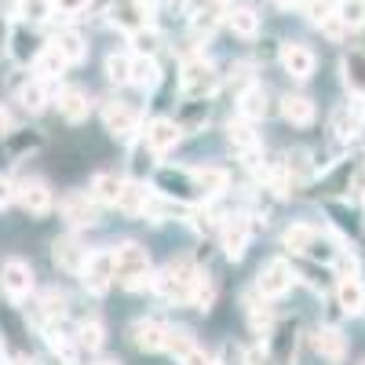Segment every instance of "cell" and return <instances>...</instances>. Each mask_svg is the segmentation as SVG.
<instances>
[{
    "label": "cell",
    "mask_w": 365,
    "mask_h": 365,
    "mask_svg": "<svg viewBox=\"0 0 365 365\" xmlns=\"http://www.w3.org/2000/svg\"><path fill=\"white\" fill-rule=\"evenodd\" d=\"M4 41H8V22L0 19V48H4Z\"/></svg>",
    "instance_id": "7dc6e473"
},
{
    "label": "cell",
    "mask_w": 365,
    "mask_h": 365,
    "mask_svg": "<svg viewBox=\"0 0 365 365\" xmlns=\"http://www.w3.org/2000/svg\"><path fill=\"white\" fill-rule=\"evenodd\" d=\"M11 365H29V361H11Z\"/></svg>",
    "instance_id": "816d5d0a"
},
{
    "label": "cell",
    "mask_w": 365,
    "mask_h": 365,
    "mask_svg": "<svg viewBox=\"0 0 365 365\" xmlns=\"http://www.w3.org/2000/svg\"><path fill=\"white\" fill-rule=\"evenodd\" d=\"M212 299H216V285H212L205 274H201L197 285H194V292H190V303H194L197 311H208V307H212Z\"/></svg>",
    "instance_id": "8d00e7d4"
},
{
    "label": "cell",
    "mask_w": 365,
    "mask_h": 365,
    "mask_svg": "<svg viewBox=\"0 0 365 365\" xmlns=\"http://www.w3.org/2000/svg\"><path fill=\"white\" fill-rule=\"evenodd\" d=\"M179 361H182V365H216V361H212V354H208L205 347H197V344H194L187 354H179Z\"/></svg>",
    "instance_id": "60d3db41"
},
{
    "label": "cell",
    "mask_w": 365,
    "mask_h": 365,
    "mask_svg": "<svg viewBox=\"0 0 365 365\" xmlns=\"http://www.w3.org/2000/svg\"><path fill=\"white\" fill-rule=\"evenodd\" d=\"M311 347H314L318 358H325V361H332V365H340V361L347 358V336H344L336 325H322L314 336H311Z\"/></svg>",
    "instance_id": "9c48e42d"
},
{
    "label": "cell",
    "mask_w": 365,
    "mask_h": 365,
    "mask_svg": "<svg viewBox=\"0 0 365 365\" xmlns=\"http://www.w3.org/2000/svg\"><path fill=\"white\" fill-rule=\"evenodd\" d=\"M96 365H117V361H96Z\"/></svg>",
    "instance_id": "f907efd6"
},
{
    "label": "cell",
    "mask_w": 365,
    "mask_h": 365,
    "mask_svg": "<svg viewBox=\"0 0 365 365\" xmlns=\"http://www.w3.org/2000/svg\"><path fill=\"white\" fill-rule=\"evenodd\" d=\"M158 81H161V70L154 63V55H132V77H128V84L150 91V88H158Z\"/></svg>",
    "instance_id": "603a6c76"
},
{
    "label": "cell",
    "mask_w": 365,
    "mask_h": 365,
    "mask_svg": "<svg viewBox=\"0 0 365 365\" xmlns=\"http://www.w3.org/2000/svg\"><path fill=\"white\" fill-rule=\"evenodd\" d=\"M194 347V340H190V332L187 329H168V340H165V351H172L175 358L179 354H187Z\"/></svg>",
    "instance_id": "ab89813d"
},
{
    "label": "cell",
    "mask_w": 365,
    "mask_h": 365,
    "mask_svg": "<svg viewBox=\"0 0 365 365\" xmlns=\"http://www.w3.org/2000/svg\"><path fill=\"white\" fill-rule=\"evenodd\" d=\"M230 146L237 150V154H245V158H252L256 154V150H259V139H256V132L245 125V117H241V120H230Z\"/></svg>",
    "instance_id": "83f0119b"
},
{
    "label": "cell",
    "mask_w": 365,
    "mask_h": 365,
    "mask_svg": "<svg viewBox=\"0 0 365 365\" xmlns=\"http://www.w3.org/2000/svg\"><path fill=\"white\" fill-rule=\"evenodd\" d=\"M182 139V125L172 117H158V120H150V128H146V146L154 150V154H168V150Z\"/></svg>",
    "instance_id": "4fadbf2b"
},
{
    "label": "cell",
    "mask_w": 365,
    "mask_h": 365,
    "mask_svg": "<svg viewBox=\"0 0 365 365\" xmlns=\"http://www.w3.org/2000/svg\"><path fill=\"white\" fill-rule=\"evenodd\" d=\"M158 4H182V0H158Z\"/></svg>",
    "instance_id": "681fc988"
},
{
    "label": "cell",
    "mask_w": 365,
    "mask_h": 365,
    "mask_svg": "<svg viewBox=\"0 0 365 365\" xmlns=\"http://www.w3.org/2000/svg\"><path fill=\"white\" fill-rule=\"evenodd\" d=\"M15 132V120H11V113L0 106V135H11Z\"/></svg>",
    "instance_id": "ee69618b"
},
{
    "label": "cell",
    "mask_w": 365,
    "mask_h": 365,
    "mask_svg": "<svg viewBox=\"0 0 365 365\" xmlns=\"http://www.w3.org/2000/svg\"><path fill=\"white\" fill-rule=\"evenodd\" d=\"M354 190H358V197H365V168L354 175Z\"/></svg>",
    "instance_id": "bcb514c9"
},
{
    "label": "cell",
    "mask_w": 365,
    "mask_h": 365,
    "mask_svg": "<svg viewBox=\"0 0 365 365\" xmlns=\"http://www.w3.org/2000/svg\"><path fill=\"white\" fill-rule=\"evenodd\" d=\"M55 106H58V113H63L70 125H81V120L88 117V110H91V103H88V96L81 88H63L58 99H55Z\"/></svg>",
    "instance_id": "ac0fdd59"
},
{
    "label": "cell",
    "mask_w": 365,
    "mask_h": 365,
    "mask_svg": "<svg viewBox=\"0 0 365 365\" xmlns=\"http://www.w3.org/2000/svg\"><path fill=\"white\" fill-rule=\"evenodd\" d=\"M132 44H135V55H158V48H161V37L154 34V29H135L132 34Z\"/></svg>",
    "instance_id": "d590c367"
},
{
    "label": "cell",
    "mask_w": 365,
    "mask_h": 365,
    "mask_svg": "<svg viewBox=\"0 0 365 365\" xmlns=\"http://www.w3.org/2000/svg\"><path fill=\"white\" fill-rule=\"evenodd\" d=\"M103 125L113 139H128L139 125V113L128 106V103H106L103 106Z\"/></svg>",
    "instance_id": "7c38bea8"
},
{
    "label": "cell",
    "mask_w": 365,
    "mask_h": 365,
    "mask_svg": "<svg viewBox=\"0 0 365 365\" xmlns=\"http://www.w3.org/2000/svg\"><path fill=\"white\" fill-rule=\"evenodd\" d=\"M165 340H168V325H161V322H135V325H132V344H135V351L158 354V351H165Z\"/></svg>",
    "instance_id": "2e32d148"
},
{
    "label": "cell",
    "mask_w": 365,
    "mask_h": 365,
    "mask_svg": "<svg viewBox=\"0 0 365 365\" xmlns=\"http://www.w3.org/2000/svg\"><path fill=\"white\" fill-rule=\"evenodd\" d=\"M15 15L29 26H41V22H48V15H55V8H51V0H19Z\"/></svg>",
    "instance_id": "4dcf8cb0"
},
{
    "label": "cell",
    "mask_w": 365,
    "mask_h": 365,
    "mask_svg": "<svg viewBox=\"0 0 365 365\" xmlns=\"http://www.w3.org/2000/svg\"><path fill=\"white\" fill-rule=\"evenodd\" d=\"M361 365H365V361H361Z\"/></svg>",
    "instance_id": "f5cc1de1"
},
{
    "label": "cell",
    "mask_w": 365,
    "mask_h": 365,
    "mask_svg": "<svg viewBox=\"0 0 365 365\" xmlns=\"http://www.w3.org/2000/svg\"><path fill=\"white\" fill-rule=\"evenodd\" d=\"M245 249H249V223L237 216V220H230L227 230H223V252H227L230 259H241V256H245Z\"/></svg>",
    "instance_id": "cb8c5ba5"
},
{
    "label": "cell",
    "mask_w": 365,
    "mask_h": 365,
    "mask_svg": "<svg viewBox=\"0 0 365 365\" xmlns=\"http://www.w3.org/2000/svg\"><path fill=\"white\" fill-rule=\"evenodd\" d=\"M96 197L91 194H66L63 197V220L70 227H91L96 223Z\"/></svg>",
    "instance_id": "9a60e30c"
},
{
    "label": "cell",
    "mask_w": 365,
    "mask_h": 365,
    "mask_svg": "<svg viewBox=\"0 0 365 365\" xmlns=\"http://www.w3.org/2000/svg\"><path fill=\"white\" fill-rule=\"evenodd\" d=\"M197 179V187L205 194H223L227 190V172H216V168H208V172H194Z\"/></svg>",
    "instance_id": "e575fe53"
},
{
    "label": "cell",
    "mask_w": 365,
    "mask_h": 365,
    "mask_svg": "<svg viewBox=\"0 0 365 365\" xmlns=\"http://www.w3.org/2000/svg\"><path fill=\"white\" fill-rule=\"evenodd\" d=\"M0 289H4V296L11 303H22L29 292H34V270H29V263L8 259L4 267H0Z\"/></svg>",
    "instance_id": "8992f818"
},
{
    "label": "cell",
    "mask_w": 365,
    "mask_h": 365,
    "mask_svg": "<svg viewBox=\"0 0 365 365\" xmlns=\"http://www.w3.org/2000/svg\"><path fill=\"white\" fill-rule=\"evenodd\" d=\"M51 256H55V263L63 267V270H70V274H81V267H84V259H88V249H81L73 237H63V241H55Z\"/></svg>",
    "instance_id": "7402d4cb"
},
{
    "label": "cell",
    "mask_w": 365,
    "mask_h": 365,
    "mask_svg": "<svg viewBox=\"0 0 365 365\" xmlns=\"http://www.w3.org/2000/svg\"><path fill=\"white\" fill-rule=\"evenodd\" d=\"M197 278H201V274L194 270V263L179 259V263H168V267H165V274H161V278L154 282V289H158L165 299H175V303H190V292H194Z\"/></svg>",
    "instance_id": "7a4b0ae2"
},
{
    "label": "cell",
    "mask_w": 365,
    "mask_h": 365,
    "mask_svg": "<svg viewBox=\"0 0 365 365\" xmlns=\"http://www.w3.org/2000/svg\"><path fill=\"white\" fill-rule=\"evenodd\" d=\"M241 117L245 120H259V117H267V88L263 84H252V88H245L241 91Z\"/></svg>",
    "instance_id": "4316f807"
},
{
    "label": "cell",
    "mask_w": 365,
    "mask_h": 365,
    "mask_svg": "<svg viewBox=\"0 0 365 365\" xmlns=\"http://www.w3.org/2000/svg\"><path fill=\"white\" fill-rule=\"evenodd\" d=\"M11 197H15V187H11L8 179H0V208H4V205H8Z\"/></svg>",
    "instance_id": "f6af8a7d"
},
{
    "label": "cell",
    "mask_w": 365,
    "mask_h": 365,
    "mask_svg": "<svg viewBox=\"0 0 365 365\" xmlns=\"http://www.w3.org/2000/svg\"><path fill=\"white\" fill-rule=\"evenodd\" d=\"M110 19H113V26L135 34V29H143V26L150 22L146 0H113V4H110Z\"/></svg>",
    "instance_id": "5bb4252c"
},
{
    "label": "cell",
    "mask_w": 365,
    "mask_h": 365,
    "mask_svg": "<svg viewBox=\"0 0 365 365\" xmlns=\"http://www.w3.org/2000/svg\"><path fill=\"white\" fill-rule=\"evenodd\" d=\"M51 8H55L58 15H81V11L88 8V0H51Z\"/></svg>",
    "instance_id": "b9f144b4"
},
{
    "label": "cell",
    "mask_w": 365,
    "mask_h": 365,
    "mask_svg": "<svg viewBox=\"0 0 365 365\" xmlns=\"http://www.w3.org/2000/svg\"><path fill=\"white\" fill-rule=\"evenodd\" d=\"M106 77L113 84H128V77H132V55H110L106 58Z\"/></svg>",
    "instance_id": "836d02e7"
},
{
    "label": "cell",
    "mask_w": 365,
    "mask_h": 365,
    "mask_svg": "<svg viewBox=\"0 0 365 365\" xmlns=\"http://www.w3.org/2000/svg\"><path fill=\"white\" fill-rule=\"evenodd\" d=\"M282 66H285V73H289V77L307 81V77L314 73V66H318V58H314V51H311L307 44L289 41V44H282Z\"/></svg>",
    "instance_id": "8fae6325"
},
{
    "label": "cell",
    "mask_w": 365,
    "mask_h": 365,
    "mask_svg": "<svg viewBox=\"0 0 365 365\" xmlns=\"http://www.w3.org/2000/svg\"><path fill=\"white\" fill-rule=\"evenodd\" d=\"M278 8H292V4H299V0H274Z\"/></svg>",
    "instance_id": "c3c4849f"
},
{
    "label": "cell",
    "mask_w": 365,
    "mask_h": 365,
    "mask_svg": "<svg viewBox=\"0 0 365 365\" xmlns=\"http://www.w3.org/2000/svg\"><path fill=\"white\" fill-rule=\"evenodd\" d=\"M282 117L296 128H307V125H314V103L307 96H285L282 99Z\"/></svg>",
    "instance_id": "ffe728a7"
},
{
    "label": "cell",
    "mask_w": 365,
    "mask_h": 365,
    "mask_svg": "<svg viewBox=\"0 0 365 365\" xmlns=\"http://www.w3.org/2000/svg\"><path fill=\"white\" fill-rule=\"evenodd\" d=\"M336 299H340V307L347 314H361L365 311V285L354 278V274H347V278H340V285H336Z\"/></svg>",
    "instance_id": "44dd1931"
},
{
    "label": "cell",
    "mask_w": 365,
    "mask_h": 365,
    "mask_svg": "<svg viewBox=\"0 0 365 365\" xmlns=\"http://www.w3.org/2000/svg\"><path fill=\"white\" fill-rule=\"evenodd\" d=\"M113 282H120L125 289H143L150 282V256L135 241L113 249Z\"/></svg>",
    "instance_id": "6da1fadb"
},
{
    "label": "cell",
    "mask_w": 365,
    "mask_h": 365,
    "mask_svg": "<svg viewBox=\"0 0 365 365\" xmlns=\"http://www.w3.org/2000/svg\"><path fill=\"white\" fill-rule=\"evenodd\" d=\"M120 187H125V179H120V175H113V172H99L96 179H91V197H96L99 205H117Z\"/></svg>",
    "instance_id": "484cf974"
},
{
    "label": "cell",
    "mask_w": 365,
    "mask_h": 365,
    "mask_svg": "<svg viewBox=\"0 0 365 365\" xmlns=\"http://www.w3.org/2000/svg\"><path fill=\"white\" fill-rule=\"evenodd\" d=\"M344 77H347L351 91H361V96H365V51L361 48L344 55Z\"/></svg>",
    "instance_id": "f546056e"
},
{
    "label": "cell",
    "mask_w": 365,
    "mask_h": 365,
    "mask_svg": "<svg viewBox=\"0 0 365 365\" xmlns=\"http://www.w3.org/2000/svg\"><path fill=\"white\" fill-rule=\"evenodd\" d=\"M81 282H84L88 292H96V296L110 292V285H113V252H106V249L88 252V259L81 267Z\"/></svg>",
    "instance_id": "5b68a950"
},
{
    "label": "cell",
    "mask_w": 365,
    "mask_h": 365,
    "mask_svg": "<svg viewBox=\"0 0 365 365\" xmlns=\"http://www.w3.org/2000/svg\"><path fill=\"white\" fill-rule=\"evenodd\" d=\"M256 289H259V296H267V299L285 296V292L292 289V267H289L285 259H270V263H263L259 278H256Z\"/></svg>",
    "instance_id": "ba28073f"
},
{
    "label": "cell",
    "mask_w": 365,
    "mask_h": 365,
    "mask_svg": "<svg viewBox=\"0 0 365 365\" xmlns=\"http://www.w3.org/2000/svg\"><path fill=\"white\" fill-rule=\"evenodd\" d=\"M216 84H220V73H216V66H212L208 58H190V63L182 66V96L187 99L212 96Z\"/></svg>",
    "instance_id": "3957f363"
},
{
    "label": "cell",
    "mask_w": 365,
    "mask_h": 365,
    "mask_svg": "<svg viewBox=\"0 0 365 365\" xmlns=\"http://www.w3.org/2000/svg\"><path fill=\"white\" fill-rule=\"evenodd\" d=\"M19 103L29 110V113H37V110H44L48 106V81H29V84H22V91H19Z\"/></svg>",
    "instance_id": "1f68e13d"
},
{
    "label": "cell",
    "mask_w": 365,
    "mask_h": 365,
    "mask_svg": "<svg viewBox=\"0 0 365 365\" xmlns=\"http://www.w3.org/2000/svg\"><path fill=\"white\" fill-rule=\"evenodd\" d=\"M336 15H340V22L347 29H361L365 26V0H340Z\"/></svg>",
    "instance_id": "d6a6232c"
},
{
    "label": "cell",
    "mask_w": 365,
    "mask_h": 365,
    "mask_svg": "<svg viewBox=\"0 0 365 365\" xmlns=\"http://www.w3.org/2000/svg\"><path fill=\"white\" fill-rule=\"evenodd\" d=\"M51 44L66 55L70 66H77V63H84V58H88V41L77 34V29H58V34L51 37Z\"/></svg>",
    "instance_id": "d6986e66"
},
{
    "label": "cell",
    "mask_w": 365,
    "mask_h": 365,
    "mask_svg": "<svg viewBox=\"0 0 365 365\" xmlns=\"http://www.w3.org/2000/svg\"><path fill=\"white\" fill-rule=\"evenodd\" d=\"M332 128H336L340 139H354V120L347 125V113H336V120H332Z\"/></svg>",
    "instance_id": "7bdbcfd3"
},
{
    "label": "cell",
    "mask_w": 365,
    "mask_h": 365,
    "mask_svg": "<svg viewBox=\"0 0 365 365\" xmlns=\"http://www.w3.org/2000/svg\"><path fill=\"white\" fill-rule=\"evenodd\" d=\"M285 245H289L292 252H299V256H311V259H325V263L336 259L332 245H329V241H325L314 227H289V230H285Z\"/></svg>",
    "instance_id": "277c9868"
},
{
    "label": "cell",
    "mask_w": 365,
    "mask_h": 365,
    "mask_svg": "<svg viewBox=\"0 0 365 365\" xmlns=\"http://www.w3.org/2000/svg\"><path fill=\"white\" fill-rule=\"evenodd\" d=\"M15 197L22 205L26 216H48L51 212V190H48V182L44 179H22L19 187H15Z\"/></svg>",
    "instance_id": "52a82bcc"
},
{
    "label": "cell",
    "mask_w": 365,
    "mask_h": 365,
    "mask_svg": "<svg viewBox=\"0 0 365 365\" xmlns=\"http://www.w3.org/2000/svg\"><path fill=\"white\" fill-rule=\"evenodd\" d=\"M227 26H230L234 37L252 41V37L259 34V15H256L252 8H230V11H227Z\"/></svg>",
    "instance_id": "d4e9b609"
},
{
    "label": "cell",
    "mask_w": 365,
    "mask_h": 365,
    "mask_svg": "<svg viewBox=\"0 0 365 365\" xmlns=\"http://www.w3.org/2000/svg\"><path fill=\"white\" fill-rule=\"evenodd\" d=\"M146 205H150V190L146 187H139V182H125L120 187V194H117V208L120 212H146Z\"/></svg>",
    "instance_id": "f1b7e54d"
},
{
    "label": "cell",
    "mask_w": 365,
    "mask_h": 365,
    "mask_svg": "<svg viewBox=\"0 0 365 365\" xmlns=\"http://www.w3.org/2000/svg\"><path fill=\"white\" fill-rule=\"evenodd\" d=\"M70 70V63H66V55L58 51L55 44H44L41 51H37V58H34V73L41 77V81H55V77H63Z\"/></svg>",
    "instance_id": "e0dca14e"
},
{
    "label": "cell",
    "mask_w": 365,
    "mask_h": 365,
    "mask_svg": "<svg viewBox=\"0 0 365 365\" xmlns=\"http://www.w3.org/2000/svg\"><path fill=\"white\" fill-rule=\"evenodd\" d=\"M77 344L88 347V351L103 347V325H99V322H84V325L77 329Z\"/></svg>",
    "instance_id": "f35d334b"
},
{
    "label": "cell",
    "mask_w": 365,
    "mask_h": 365,
    "mask_svg": "<svg viewBox=\"0 0 365 365\" xmlns=\"http://www.w3.org/2000/svg\"><path fill=\"white\" fill-rule=\"evenodd\" d=\"M234 8V0H194L190 8V22L197 34H212L220 22H227V11Z\"/></svg>",
    "instance_id": "30bf717a"
},
{
    "label": "cell",
    "mask_w": 365,
    "mask_h": 365,
    "mask_svg": "<svg viewBox=\"0 0 365 365\" xmlns=\"http://www.w3.org/2000/svg\"><path fill=\"white\" fill-rule=\"evenodd\" d=\"M299 8H303V15H307V22H314V26H322L332 11H336L329 0H299Z\"/></svg>",
    "instance_id": "74e56055"
}]
</instances>
